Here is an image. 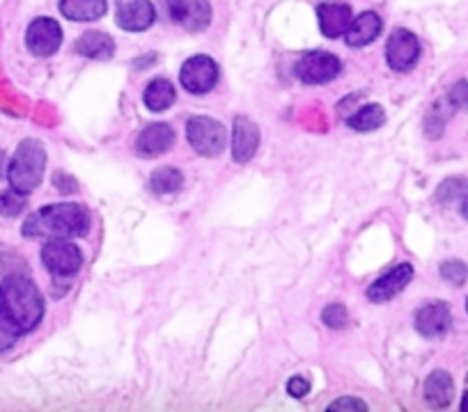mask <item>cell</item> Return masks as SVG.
Returning a JSON list of instances; mask_svg holds the SVG:
<instances>
[{"label":"cell","instance_id":"6da1fadb","mask_svg":"<svg viewBox=\"0 0 468 412\" xmlns=\"http://www.w3.org/2000/svg\"><path fill=\"white\" fill-rule=\"evenodd\" d=\"M44 316V300L35 282L24 275H10L0 282V319L14 332L35 330Z\"/></svg>","mask_w":468,"mask_h":412},{"label":"cell","instance_id":"7a4b0ae2","mask_svg":"<svg viewBox=\"0 0 468 412\" xmlns=\"http://www.w3.org/2000/svg\"><path fill=\"white\" fill-rule=\"evenodd\" d=\"M90 218L81 204L60 201L40 209L25 220L24 236H44V239H74L88 234Z\"/></svg>","mask_w":468,"mask_h":412},{"label":"cell","instance_id":"3957f363","mask_svg":"<svg viewBox=\"0 0 468 412\" xmlns=\"http://www.w3.org/2000/svg\"><path fill=\"white\" fill-rule=\"evenodd\" d=\"M46 167V149L37 140H24L16 147L14 156H12L10 165H7V182L14 191L28 192L35 191L42 183Z\"/></svg>","mask_w":468,"mask_h":412},{"label":"cell","instance_id":"277c9868","mask_svg":"<svg viewBox=\"0 0 468 412\" xmlns=\"http://www.w3.org/2000/svg\"><path fill=\"white\" fill-rule=\"evenodd\" d=\"M42 261L55 277H72L83 266V252L70 239H49L42 248Z\"/></svg>","mask_w":468,"mask_h":412},{"label":"cell","instance_id":"5b68a950","mask_svg":"<svg viewBox=\"0 0 468 412\" xmlns=\"http://www.w3.org/2000/svg\"><path fill=\"white\" fill-rule=\"evenodd\" d=\"M186 137L200 156H218L225 149V128L212 117H191L186 124Z\"/></svg>","mask_w":468,"mask_h":412},{"label":"cell","instance_id":"8992f818","mask_svg":"<svg viewBox=\"0 0 468 412\" xmlns=\"http://www.w3.org/2000/svg\"><path fill=\"white\" fill-rule=\"evenodd\" d=\"M340 60L333 53H326V51H312V53L303 55V58L296 62V79L303 80L308 85H324L330 83L340 74Z\"/></svg>","mask_w":468,"mask_h":412},{"label":"cell","instance_id":"52a82bcc","mask_svg":"<svg viewBox=\"0 0 468 412\" xmlns=\"http://www.w3.org/2000/svg\"><path fill=\"white\" fill-rule=\"evenodd\" d=\"M218 67L209 55H193L179 71V83L186 92L205 94L216 88Z\"/></svg>","mask_w":468,"mask_h":412},{"label":"cell","instance_id":"ba28073f","mask_svg":"<svg viewBox=\"0 0 468 412\" xmlns=\"http://www.w3.org/2000/svg\"><path fill=\"white\" fill-rule=\"evenodd\" d=\"M62 44V30L49 16H40L33 23L28 25V33H25V46L33 55L37 58H49Z\"/></svg>","mask_w":468,"mask_h":412},{"label":"cell","instance_id":"9c48e42d","mask_svg":"<svg viewBox=\"0 0 468 412\" xmlns=\"http://www.w3.org/2000/svg\"><path fill=\"white\" fill-rule=\"evenodd\" d=\"M420 58V42L414 33L399 28L388 37L386 44V60L395 71H409Z\"/></svg>","mask_w":468,"mask_h":412},{"label":"cell","instance_id":"30bf717a","mask_svg":"<svg viewBox=\"0 0 468 412\" xmlns=\"http://www.w3.org/2000/svg\"><path fill=\"white\" fill-rule=\"evenodd\" d=\"M168 12L175 23L191 30V33H200L212 23L209 0H168Z\"/></svg>","mask_w":468,"mask_h":412},{"label":"cell","instance_id":"8fae6325","mask_svg":"<svg viewBox=\"0 0 468 412\" xmlns=\"http://www.w3.org/2000/svg\"><path fill=\"white\" fill-rule=\"evenodd\" d=\"M414 280V266L411 264H397L388 270L386 275H381L379 280H375L368 289V298L372 303H388L393 300L399 291H405L406 285Z\"/></svg>","mask_w":468,"mask_h":412},{"label":"cell","instance_id":"7c38bea8","mask_svg":"<svg viewBox=\"0 0 468 412\" xmlns=\"http://www.w3.org/2000/svg\"><path fill=\"white\" fill-rule=\"evenodd\" d=\"M157 21V10L149 0H118V23L129 33H143Z\"/></svg>","mask_w":468,"mask_h":412},{"label":"cell","instance_id":"4fadbf2b","mask_svg":"<svg viewBox=\"0 0 468 412\" xmlns=\"http://www.w3.org/2000/svg\"><path fill=\"white\" fill-rule=\"evenodd\" d=\"M450 323H453L450 307L445 303H441V300L425 304V307H420L415 312V330L427 339L444 337L450 330Z\"/></svg>","mask_w":468,"mask_h":412},{"label":"cell","instance_id":"5bb4252c","mask_svg":"<svg viewBox=\"0 0 468 412\" xmlns=\"http://www.w3.org/2000/svg\"><path fill=\"white\" fill-rule=\"evenodd\" d=\"M257 147H260V128L253 119L239 115L232 133V158L237 163H248L255 156Z\"/></svg>","mask_w":468,"mask_h":412},{"label":"cell","instance_id":"9a60e30c","mask_svg":"<svg viewBox=\"0 0 468 412\" xmlns=\"http://www.w3.org/2000/svg\"><path fill=\"white\" fill-rule=\"evenodd\" d=\"M175 143V131L168 124H149L148 128H143L136 140V152L145 158L161 156V154L168 152Z\"/></svg>","mask_w":468,"mask_h":412},{"label":"cell","instance_id":"2e32d148","mask_svg":"<svg viewBox=\"0 0 468 412\" xmlns=\"http://www.w3.org/2000/svg\"><path fill=\"white\" fill-rule=\"evenodd\" d=\"M317 19H320L321 33L329 40H338L347 33L351 23V7L345 3H321L317 7Z\"/></svg>","mask_w":468,"mask_h":412},{"label":"cell","instance_id":"e0dca14e","mask_svg":"<svg viewBox=\"0 0 468 412\" xmlns=\"http://www.w3.org/2000/svg\"><path fill=\"white\" fill-rule=\"evenodd\" d=\"M381 28V16L377 12H365V14L356 16L349 23L345 33V42L351 46V49H363V46L372 44V42L379 37Z\"/></svg>","mask_w":468,"mask_h":412},{"label":"cell","instance_id":"ac0fdd59","mask_svg":"<svg viewBox=\"0 0 468 412\" xmlns=\"http://www.w3.org/2000/svg\"><path fill=\"white\" fill-rule=\"evenodd\" d=\"M76 53L88 60H109L115 53V42L110 34L99 33V30H88L76 42Z\"/></svg>","mask_w":468,"mask_h":412},{"label":"cell","instance_id":"d6986e66","mask_svg":"<svg viewBox=\"0 0 468 412\" xmlns=\"http://www.w3.org/2000/svg\"><path fill=\"white\" fill-rule=\"evenodd\" d=\"M109 0H60V12L70 21H97L106 16Z\"/></svg>","mask_w":468,"mask_h":412},{"label":"cell","instance_id":"ffe728a7","mask_svg":"<svg viewBox=\"0 0 468 412\" xmlns=\"http://www.w3.org/2000/svg\"><path fill=\"white\" fill-rule=\"evenodd\" d=\"M454 394V383L448 371H434L429 373L427 383H425V398L432 407L450 406Z\"/></svg>","mask_w":468,"mask_h":412},{"label":"cell","instance_id":"44dd1931","mask_svg":"<svg viewBox=\"0 0 468 412\" xmlns=\"http://www.w3.org/2000/svg\"><path fill=\"white\" fill-rule=\"evenodd\" d=\"M175 103V88L173 83H168L166 79H157L148 85L145 89V106L152 113H161V110H168Z\"/></svg>","mask_w":468,"mask_h":412},{"label":"cell","instance_id":"7402d4cb","mask_svg":"<svg viewBox=\"0 0 468 412\" xmlns=\"http://www.w3.org/2000/svg\"><path fill=\"white\" fill-rule=\"evenodd\" d=\"M386 113L379 103H368V106H360L358 110L347 117V126L354 128V131H377V128L384 124Z\"/></svg>","mask_w":468,"mask_h":412},{"label":"cell","instance_id":"603a6c76","mask_svg":"<svg viewBox=\"0 0 468 412\" xmlns=\"http://www.w3.org/2000/svg\"><path fill=\"white\" fill-rule=\"evenodd\" d=\"M182 186L184 177L177 167H158V170H154L152 179H149V188L157 195H170V192H177Z\"/></svg>","mask_w":468,"mask_h":412},{"label":"cell","instance_id":"cb8c5ba5","mask_svg":"<svg viewBox=\"0 0 468 412\" xmlns=\"http://www.w3.org/2000/svg\"><path fill=\"white\" fill-rule=\"evenodd\" d=\"M453 110L454 106L450 103V98H439V101L434 103L432 110L427 113V117H425V131H427V136L432 137V140H436V137L444 133Z\"/></svg>","mask_w":468,"mask_h":412},{"label":"cell","instance_id":"d4e9b609","mask_svg":"<svg viewBox=\"0 0 468 412\" xmlns=\"http://www.w3.org/2000/svg\"><path fill=\"white\" fill-rule=\"evenodd\" d=\"M25 204H28L24 192L14 191V188H12V191L0 192V216L16 218L21 211H24Z\"/></svg>","mask_w":468,"mask_h":412},{"label":"cell","instance_id":"484cf974","mask_svg":"<svg viewBox=\"0 0 468 412\" xmlns=\"http://www.w3.org/2000/svg\"><path fill=\"white\" fill-rule=\"evenodd\" d=\"M321 321H324V325H329V328L340 330L345 328L347 321H349V314H347L345 304L330 303L329 307H324V312H321Z\"/></svg>","mask_w":468,"mask_h":412},{"label":"cell","instance_id":"4316f807","mask_svg":"<svg viewBox=\"0 0 468 412\" xmlns=\"http://www.w3.org/2000/svg\"><path fill=\"white\" fill-rule=\"evenodd\" d=\"M441 277L448 280L450 285H462V282L468 277V266L457 259L444 261V264H441Z\"/></svg>","mask_w":468,"mask_h":412},{"label":"cell","instance_id":"83f0119b","mask_svg":"<svg viewBox=\"0 0 468 412\" xmlns=\"http://www.w3.org/2000/svg\"><path fill=\"white\" fill-rule=\"evenodd\" d=\"M466 191H468V182H463V179H448L445 183H441L436 197H439L441 201H450V200H454V197H459L462 192H466Z\"/></svg>","mask_w":468,"mask_h":412},{"label":"cell","instance_id":"f1b7e54d","mask_svg":"<svg viewBox=\"0 0 468 412\" xmlns=\"http://www.w3.org/2000/svg\"><path fill=\"white\" fill-rule=\"evenodd\" d=\"M450 103L454 108H468V80H459L454 88L450 89Z\"/></svg>","mask_w":468,"mask_h":412},{"label":"cell","instance_id":"f546056e","mask_svg":"<svg viewBox=\"0 0 468 412\" xmlns=\"http://www.w3.org/2000/svg\"><path fill=\"white\" fill-rule=\"evenodd\" d=\"M310 392V380L303 376H294L290 378V383H287V394L294 398H303L306 394Z\"/></svg>","mask_w":468,"mask_h":412},{"label":"cell","instance_id":"4dcf8cb0","mask_svg":"<svg viewBox=\"0 0 468 412\" xmlns=\"http://www.w3.org/2000/svg\"><path fill=\"white\" fill-rule=\"evenodd\" d=\"M16 337H19V332H14V330H12L5 321L0 319V353L10 349L12 343L16 342Z\"/></svg>","mask_w":468,"mask_h":412},{"label":"cell","instance_id":"1f68e13d","mask_svg":"<svg viewBox=\"0 0 468 412\" xmlns=\"http://www.w3.org/2000/svg\"><path fill=\"white\" fill-rule=\"evenodd\" d=\"M330 410H368V406L360 398H338L330 403Z\"/></svg>","mask_w":468,"mask_h":412},{"label":"cell","instance_id":"d6a6232c","mask_svg":"<svg viewBox=\"0 0 468 412\" xmlns=\"http://www.w3.org/2000/svg\"><path fill=\"white\" fill-rule=\"evenodd\" d=\"M462 213H463V218H466V220H468V192H466V197H463V201H462Z\"/></svg>","mask_w":468,"mask_h":412},{"label":"cell","instance_id":"836d02e7","mask_svg":"<svg viewBox=\"0 0 468 412\" xmlns=\"http://www.w3.org/2000/svg\"><path fill=\"white\" fill-rule=\"evenodd\" d=\"M462 410H468V394L463 397V401H462Z\"/></svg>","mask_w":468,"mask_h":412},{"label":"cell","instance_id":"e575fe53","mask_svg":"<svg viewBox=\"0 0 468 412\" xmlns=\"http://www.w3.org/2000/svg\"><path fill=\"white\" fill-rule=\"evenodd\" d=\"M0 163H3V154H0Z\"/></svg>","mask_w":468,"mask_h":412},{"label":"cell","instance_id":"d590c367","mask_svg":"<svg viewBox=\"0 0 468 412\" xmlns=\"http://www.w3.org/2000/svg\"><path fill=\"white\" fill-rule=\"evenodd\" d=\"M466 309H468V300H466Z\"/></svg>","mask_w":468,"mask_h":412}]
</instances>
